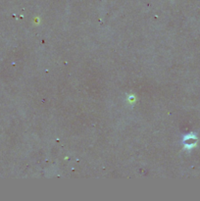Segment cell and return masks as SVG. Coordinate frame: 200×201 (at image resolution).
<instances>
[{"mask_svg":"<svg viewBox=\"0 0 200 201\" xmlns=\"http://www.w3.org/2000/svg\"><path fill=\"white\" fill-rule=\"evenodd\" d=\"M196 141H197V138L194 134H188L187 137H185L184 139V144L185 147L187 148H191L196 144Z\"/></svg>","mask_w":200,"mask_h":201,"instance_id":"6da1fadb","label":"cell"}]
</instances>
